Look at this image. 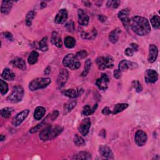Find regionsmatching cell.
Segmentation results:
<instances>
[{"label": "cell", "mask_w": 160, "mask_h": 160, "mask_svg": "<svg viewBox=\"0 0 160 160\" xmlns=\"http://www.w3.org/2000/svg\"><path fill=\"white\" fill-rule=\"evenodd\" d=\"M1 141H4L5 139V136L3 135V134H2L1 135Z\"/></svg>", "instance_id": "db71d44e"}, {"label": "cell", "mask_w": 160, "mask_h": 160, "mask_svg": "<svg viewBox=\"0 0 160 160\" xmlns=\"http://www.w3.org/2000/svg\"><path fill=\"white\" fill-rule=\"evenodd\" d=\"M98 68L100 70H104L106 69H111L114 66V58L110 55L104 56H99L96 60Z\"/></svg>", "instance_id": "277c9868"}, {"label": "cell", "mask_w": 160, "mask_h": 160, "mask_svg": "<svg viewBox=\"0 0 160 160\" xmlns=\"http://www.w3.org/2000/svg\"><path fill=\"white\" fill-rule=\"evenodd\" d=\"M13 7V2L11 1H3L1 6V12L5 15H8Z\"/></svg>", "instance_id": "cb8c5ba5"}, {"label": "cell", "mask_w": 160, "mask_h": 160, "mask_svg": "<svg viewBox=\"0 0 160 160\" xmlns=\"http://www.w3.org/2000/svg\"><path fill=\"white\" fill-rule=\"evenodd\" d=\"M91 122L90 118H86L84 119L81 123H80L79 127H78V130L79 132L84 136H86L88 133H89L90 128L91 127Z\"/></svg>", "instance_id": "9c48e42d"}, {"label": "cell", "mask_w": 160, "mask_h": 160, "mask_svg": "<svg viewBox=\"0 0 160 160\" xmlns=\"http://www.w3.org/2000/svg\"><path fill=\"white\" fill-rule=\"evenodd\" d=\"M63 63L71 70H78L81 66V63L76 56L73 54H68L65 56L63 60Z\"/></svg>", "instance_id": "3957f363"}, {"label": "cell", "mask_w": 160, "mask_h": 160, "mask_svg": "<svg viewBox=\"0 0 160 160\" xmlns=\"http://www.w3.org/2000/svg\"><path fill=\"white\" fill-rule=\"evenodd\" d=\"M76 105V101H71V103H68V104H66L65 105V108H64V114H66L70 113L71 111H72V109H74Z\"/></svg>", "instance_id": "e575fe53"}, {"label": "cell", "mask_w": 160, "mask_h": 160, "mask_svg": "<svg viewBox=\"0 0 160 160\" xmlns=\"http://www.w3.org/2000/svg\"><path fill=\"white\" fill-rule=\"evenodd\" d=\"M129 13H130V11L128 8L122 10L118 13V18L120 19L124 27L127 30H128L129 28V20H130L129 18Z\"/></svg>", "instance_id": "8992f818"}, {"label": "cell", "mask_w": 160, "mask_h": 160, "mask_svg": "<svg viewBox=\"0 0 160 160\" xmlns=\"http://www.w3.org/2000/svg\"><path fill=\"white\" fill-rule=\"evenodd\" d=\"M91 65H92V63H91V60H87L85 62V66L84 71H83V73L81 74L82 76H86L88 74V73H89V71H90V70L91 68Z\"/></svg>", "instance_id": "74e56055"}, {"label": "cell", "mask_w": 160, "mask_h": 160, "mask_svg": "<svg viewBox=\"0 0 160 160\" xmlns=\"http://www.w3.org/2000/svg\"><path fill=\"white\" fill-rule=\"evenodd\" d=\"M51 82L50 78H38L32 80L29 85V89L35 91L40 89L46 88Z\"/></svg>", "instance_id": "7a4b0ae2"}, {"label": "cell", "mask_w": 160, "mask_h": 160, "mask_svg": "<svg viewBox=\"0 0 160 160\" xmlns=\"http://www.w3.org/2000/svg\"><path fill=\"white\" fill-rule=\"evenodd\" d=\"M160 18L159 16L155 15L154 17H152V18L151 19L150 22H151V24L152 25V27H153L154 29L158 30L159 28L160 27Z\"/></svg>", "instance_id": "d6a6232c"}, {"label": "cell", "mask_w": 160, "mask_h": 160, "mask_svg": "<svg viewBox=\"0 0 160 160\" xmlns=\"http://www.w3.org/2000/svg\"><path fill=\"white\" fill-rule=\"evenodd\" d=\"M2 35H3V36L5 38H7V39H8L10 41H12L13 40V35H12V33H9V32H5Z\"/></svg>", "instance_id": "f6af8a7d"}, {"label": "cell", "mask_w": 160, "mask_h": 160, "mask_svg": "<svg viewBox=\"0 0 160 160\" xmlns=\"http://www.w3.org/2000/svg\"><path fill=\"white\" fill-rule=\"evenodd\" d=\"M121 71L118 69V70H116L114 71V77L116 79H119L121 77Z\"/></svg>", "instance_id": "bcb514c9"}, {"label": "cell", "mask_w": 160, "mask_h": 160, "mask_svg": "<svg viewBox=\"0 0 160 160\" xmlns=\"http://www.w3.org/2000/svg\"><path fill=\"white\" fill-rule=\"evenodd\" d=\"M99 153L100 155L106 159H113L114 155L111 149L107 146H100L99 148Z\"/></svg>", "instance_id": "7c38bea8"}, {"label": "cell", "mask_w": 160, "mask_h": 160, "mask_svg": "<svg viewBox=\"0 0 160 160\" xmlns=\"http://www.w3.org/2000/svg\"><path fill=\"white\" fill-rule=\"evenodd\" d=\"M128 107V104L126 103H119V104H117L115 105L113 111L111 112L112 114H118L123 111H124V109H126Z\"/></svg>", "instance_id": "f1b7e54d"}, {"label": "cell", "mask_w": 160, "mask_h": 160, "mask_svg": "<svg viewBox=\"0 0 160 160\" xmlns=\"http://www.w3.org/2000/svg\"><path fill=\"white\" fill-rule=\"evenodd\" d=\"M68 19V12L66 9L60 10L57 13L55 22L57 24H63Z\"/></svg>", "instance_id": "d6986e66"}, {"label": "cell", "mask_w": 160, "mask_h": 160, "mask_svg": "<svg viewBox=\"0 0 160 160\" xmlns=\"http://www.w3.org/2000/svg\"><path fill=\"white\" fill-rule=\"evenodd\" d=\"M35 17V13L33 11H30L28 13L26 17V24L27 26L30 27L32 25V21Z\"/></svg>", "instance_id": "f35d334b"}, {"label": "cell", "mask_w": 160, "mask_h": 160, "mask_svg": "<svg viewBox=\"0 0 160 160\" xmlns=\"http://www.w3.org/2000/svg\"><path fill=\"white\" fill-rule=\"evenodd\" d=\"M132 85L133 86V88L136 90V92L138 93H140L143 90V86L141 85V84L139 83V81L138 80H134L132 82Z\"/></svg>", "instance_id": "ab89813d"}, {"label": "cell", "mask_w": 160, "mask_h": 160, "mask_svg": "<svg viewBox=\"0 0 160 160\" xmlns=\"http://www.w3.org/2000/svg\"><path fill=\"white\" fill-rule=\"evenodd\" d=\"M148 140L147 134L143 130H138L134 135V141L138 146H144Z\"/></svg>", "instance_id": "ba28073f"}, {"label": "cell", "mask_w": 160, "mask_h": 160, "mask_svg": "<svg viewBox=\"0 0 160 160\" xmlns=\"http://www.w3.org/2000/svg\"><path fill=\"white\" fill-rule=\"evenodd\" d=\"M13 112V109L12 108H5L1 110V115L4 118H8L12 116Z\"/></svg>", "instance_id": "1f68e13d"}, {"label": "cell", "mask_w": 160, "mask_h": 160, "mask_svg": "<svg viewBox=\"0 0 160 160\" xmlns=\"http://www.w3.org/2000/svg\"><path fill=\"white\" fill-rule=\"evenodd\" d=\"M78 23L81 26H86L89 23V17L87 13L82 10L80 9L78 12Z\"/></svg>", "instance_id": "ac0fdd59"}, {"label": "cell", "mask_w": 160, "mask_h": 160, "mask_svg": "<svg viewBox=\"0 0 160 160\" xmlns=\"http://www.w3.org/2000/svg\"><path fill=\"white\" fill-rule=\"evenodd\" d=\"M131 48L133 50V51L135 52V51H137L138 50V46L137 44H135V43H131Z\"/></svg>", "instance_id": "c3c4849f"}, {"label": "cell", "mask_w": 160, "mask_h": 160, "mask_svg": "<svg viewBox=\"0 0 160 160\" xmlns=\"http://www.w3.org/2000/svg\"><path fill=\"white\" fill-rule=\"evenodd\" d=\"M0 91L2 95H6L8 91V85L2 79L0 80Z\"/></svg>", "instance_id": "836d02e7"}, {"label": "cell", "mask_w": 160, "mask_h": 160, "mask_svg": "<svg viewBox=\"0 0 160 160\" xmlns=\"http://www.w3.org/2000/svg\"><path fill=\"white\" fill-rule=\"evenodd\" d=\"M65 45L68 48H73L76 45V40L71 36H67L65 39Z\"/></svg>", "instance_id": "f546056e"}, {"label": "cell", "mask_w": 160, "mask_h": 160, "mask_svg": "<svg viewBox=\"0 0 160 160\" xmlns=\"http://www.w3.org/2000/svg\"><path fill=\"white\" fill-rule=\"evenodd\" d=\"M120 3L121 2L119 1H108L106 3V5L108 8L116 9L119 6Z\"/></svg>", "instance_id": "60d3db41"}, {"label": "cell", "mask_w": 160, "mask_h": 160, "mask_svg": "<svg viewBox=\"0 0 160 160\" xmlns=\"http://www.w3.org/2000/svg\"><path fill=\"white\" fill-rule=\"evenodd\" d=\"M73 141H74L75 144L76 146H82L85 145V141L84 139L81 136H80L78 134H75L74 139H73Z\"/></svg>", "instance_id": "d590c367"}, {"label": "cell", "mask_w": 160, "mask_h": 160, "mask_svg": "<svg viewBox=\"0 0 160 160\" xmlns=\"http://www.w3.org/2000/svg\"><path fill=\"white\" fill-rule=\"evenodd\" d=\"M97 106H98L97 104H96L95 106H94L93 108H91L89 105L85 106L83 108V114H84V116H86L91 115V114H93L95 112Z\"/></svg>", "instance_id": "4dcf8cb0"}, {"label": "cell", "mask_w": 160, "mask_h": 160, "mask_svg": "<svg viewBox=\"0 0 160 160\" xmlns=\"http://www.w3.org/2000/svg\"><path fill=\"white\" fill-rule=\"evenodd\" d=\"M83 3L85 5V6L88 7H90L91 6V3L89 2H83Z\"/></svg>", "instance_id": "816d5d0a"}, {"label": "cell", "mask_w": 160, "mask_h": 160, "mask_svg": "<svg viewBox=\"0 0 160 160\" xmlns=\"http://www.w3.org/2000/svg\"><path fill=\"white\" fill-rule=\"evenodd\" d=\"M12 65L21 70H25L27 69V65L25 60L22 58H16L12 61Z\"/></svg>", "instance_id": "44dd1931"}, {"label": "cell", "mask_w": 160, "mask_h": 160, "mask_svg": "<svg viewBox=\"0 0 160 160\" xmlns=\"http://www.w3.org/2000/svg\"><path fill=\"white\" fill-rule=\"evenodd\" d=\"M46 113V109L43 106H38L36 108L34 111V118L37 120H41L45 116Z\"/></svg>", "instance_id": "d4e9b609"}, {"label": "cell", "mask_w": 160, "mask_h": 160, "mask_svg": "<svg viewBox=\"0 0 160 160\" xmlns=\"http://www.w3.org/2000/svg\"><path fill=\"white\" fill-rule=\"evenodd\" d=\"M121 33V31L119 28H117L114 30H113L109 35V41L112 43H117V41L119 40V35Z\"/></svg>", "instance_id": "603a6c76"}, {"label": "cell", "mask_w": 160, "mask_h": 160, "mask_svg": "<svg viewBox=\"0 0 160 160\" xmlns=\"http://www.w3.org/2000/svg\"><path fill=\"white\" fill-rule=\"evenodd\" d=\"M84 93V90L83 88H76V89H69L62 91V94L71 98H78L83 95Z\"/></svg>", "instance_id": "30bf717a"}, {"label": "cell", "mask_w": 160, "mask_h": 160, "mask_svg": "<svg viewBox=\"0 0 160 160\" xmlns=\"http://www.w3.org/2000/svg\"><path fill=\"white\" fill-rule=\"evenodd\" d=\"M38 57H39V53L36 51H33L30 53L28 57V63L31 65H33L36 63L38 60Z\"/></svg>", "instance_id": "83f0119b"}, {"label": "cell", "mask_w": 160, "mask_h": 160, "mask_svg": "<svg viewBox=\"0 0 160 160\" xmlns=\"http://www.w3.org/2000/svg\"><path fill=\"white\" fill-rule=\"evenodd\" d=\"M40 49L42 51H46L48 50V38H43L40 42Z\"/></svg>", "instance_id": "8d00e7d4"}, {"label": "cell", "mask_w": 160, "mask_h": 160, "mask_svg": "<svg viewBox=\"0 0 160 160\" xmlns=\"http://www.w3.org/2000/svg\"><path fill=\"white\" fill-rule=\"evenodd\" d=\"M15 74L9 68H5L2 73V77L7 81H13L15 79Z\"/></svg>", "instance_id": "7402d4cb"}, {"label": "cell", "mask_w": 160, "mask_h": 160, "mask_svg": "<svg viewBox=\"0 0 160 160\" xmlns=\"http://www.w3.org/2000/svg\"><path fill=\"white\" fill-rule=\"evenodd\" d=\"M69 77V73L67 70L62 69L57 79V84L59 87H63L67 82Z\"/></svg>", "instance_id": "9a60e30c"}, {"label": "cell", "mask_w": 160, "mask_h": 160, "mask_svg": "<svg viewBox=\"0 0 160 160\" xmlns=\"http://www.w3.org/2000/svg\"><path fill=\"white\" fill-rule=\"evenodd\" d=\"M102 113L104 115H109V114L111 113V111H110V109L109 108V107H105L102 110Z\"/></svg>", "instance_id": "7dc6e473"}, {"label": "cell", "mask_w": 160, "mask_h": 160, "mask_svg": "<svg viewBox=\"0 0 160 160\" xmlns=\"http://www.w3.org/2000/svg\"><path fill=\"white\" fill-rule=\"evenodd\" d=\"M158 55V50L154 45H150L149 46V55L148 57V62L153 63L156 61Z\"/></svg>", "instance_id": "2e32d148"}, {"label": "cell", "mask_w": 160, "mask_h": 160, "mask_svg": "<svg viewBox=\"0 0 160 160\" xmlns=\"http://www.w3.org/2000/svg\"><path fill=\"white\" fill-rule=\"evenodd\" d=\"M52 128H53V126L50 125L46 127L43 130H41L40 134V138L41 139V140L43 141H46L52 139V137H51Z\"/></svg>", "instance_id": "e0dca14e"}, {"label": "cell", "mask_w": 160, "mask_h": 160, "mask_svg": "<svg viewBox=\"0 0 160 160\" xmlns=\"http://www.w3.org/2000/svg\"><path fill=\"white\" fill-rule=\"evenodd\" d=\"M23 96H24L23 88L21 86L18 85L13 88L12 93L8 96L7 100L11 103H17L22 100Z\"/></svg>", "instance_id": "5b68a950"}, {"label": "cell", "mask_w": 160, "mask_h": 160, "mask_svg": "<svg viewBox=\"0 0 160 160\" xmlns=\"http://www.w3.org/2000/svg\"><path fill=\"white\" fill-rule=\"evenodd\" d=\"M119 70L122 72L127 70H134L138 68V64L128 60H122L118 66Z\"/></svg>", "instance_id": "5bb4252c"}, {"label": "cell", "mask_w": 160, "mask_h": 160, "mask_svg": "<svg viewBox=\"0 0 160 160\" xmlns=\"http://www.w3.org/2000/svg\"><path fill=\"white\" fill-rule=\"evenodd\" d=\"M134 51H133V50L131 48H127L124 51L125 55L128 56H132L134 55Z\"/></svg>", "instance_id": "ee69618b"}, {"label": "cell", "mask_w": 160, "mask_h": 160, "mask_svg": "<svg viewBox=\"0 0 160 160\" xmlns=\"http://www.w3.org/2000/svg\"><path fill=\"white\" fill-rule=\"evenodd\" d=\"M87 55H88V53L85 50H81V51L78 52L76 55V56L78 60L84 59L87 56Z\"/></svg>", "instance_id": "b9f144b4"}, {"label": "cell", "mask_w": 160, "mask_h": 160, "mask_svg": "<svg viewBox=\"0 0 160 160\" xmlns=\"http://www.w3.org/2000/svg\"><path fill=\"white\" fill-rule=\"evenodd\" d=\"M51 72V68L50 66H48L45 70V75H49Z\"/></svg>", "instance_id": "681fc988"}, {"label": "cell", "mask_w": 160, "mask_h": 160, "mask_svg": "<svg viewBox=\"0 0 160 160\" xmlns=\"http://www.w3.org/2000/svg\"><path fill=\"white\" fill-rule=\"evenodd\" d=\"M129 27L136 35L144 36L149 33L151 27L147 19L139 17H133L129 20Z\"/></svg>", "instance_id": "6da1fadb"}, {"label": "cell", "mask_w": 160, "mask_h": 160, "mask_svg": "<svg viewBox=\"0 0 160 160\" xmlns=\"http://www.w3.org/2000/svg\"><path fill=\"white\" fill-rule=\"evenodd\" d=\"M51 41L53 45L57 46L58 48H61L62 47V41L61 38L60 36V35L57 32H53Z\"/></svg>", "instance_id": "484cf974"}, {"label": "cell", "mask_w": 160, "mask_h": 160, "mask_svg": "<svg viewBox=\"0 0 160 160\" xmlns=\"http://www.w3.org/2000/svg\"><path fill=\"white\" fill-rule=\"evenodd\" d=\"M30 113L29 109H25L22 111V112L18 113L12 119V124L14 126H20L24 120L27 118Z\"/></svg>", "instance_id": "52a82bcc"}, {"label": "cell", "mask_w": 160, "mask_h": 160, "mask_svg": "<svg viewBox=\"0 0 160 160\" xmlns=\"http://www.w3.org/2000/svg\"><path fill=\"white\" fill-rule=\"evenodd\" d=\"M98 18H99V21H101V22H105V21H106V18L105 17L103 16V15H99Z\"/></svg>", "instance_id": "f907efd6"}, {"label": "cell", "mask_w": 160, "mask_h": 160, "mask_svg": "<svg viewBox=\"0 0 160 160\" xmlns=\"http://www.w3.org/2000/svg\"><path fill=\"white\" fill-rule=\"evenodd\" d=\"M158 79V75L154 70H147L144 74V80L148 83H154Z\"/></svg>", "instance_id": "4fadbf2b"}, {"label": "cell", "mask_w": 160, "mask_h": 160, "mask_svg": "<svg viewBox=\"0 0 160 160\" xmlns=\"http://www.w3.org/2000/svg\"><path fill=\"white\" fill-rule=\"evenodd\" d=\"M40 7H41V8H44L46 7V3L45 2H41V5H40Z\"/></svg>", "instance_id": "f5cc1de1"}, {"label": "cell", "mask_w": 160, "mask_h": 160, "mask_svg": "<svg viewBox=\"0 0 160 160\" xmlns=\"http://www.w3.org/2000/svg\"><path fill=\"white\" fill-rule=\"evenodd\" d=\"M66 28L67 29V30L70 32H73L75 30V25H74V23L72 21H70L69 22H68L66 25H65Z\"/></svg>", "instance_id": "7bdbcfd3"}, {"label": "cell", "mask_w": 160, "mask_h": 160, "mask_svg": "<svg viewBox=\"0 0 160 160\" xmlns=\"http://www.w3.org/2000/svg\"><path fill=\"white\" fill-rule=\"evenodd\" d=\"M97 31L96 29H92L87 32H83L81 34V37L85 40H93L97 36Z\"/></svg>", "instance_id": "ffe728a7"}, {"label": "cell", "mask_w": 160, "mask_h": 160, "mask_svg": "<svg viewBox=\"0 0 160 160\" xmlns=\"http://www.w3.org/2000/svg\"><path fill=\"white\" fill-rule=\"evenodd\" d=\"M91 155L88 152L81 151L74 155L73 159H91Z\"/></svg>", "instance_id": "4316f807"}, {"label": "cell", "mask_w": 160, "mask_h": 160, "mask_svg": "<svg viewBox=\"0 0 160 160\" xmlns=\"http://www.w3.org/2000/svg\"><path fill=\"white\" fill-rule=\"evenodd\" d=\"M109 79L106 73L102 74L101 76L98 78L96 81V85L101 90H106L108 88Z\"/></svg>", "instance_id": "8fae6325"}]
</instances>
